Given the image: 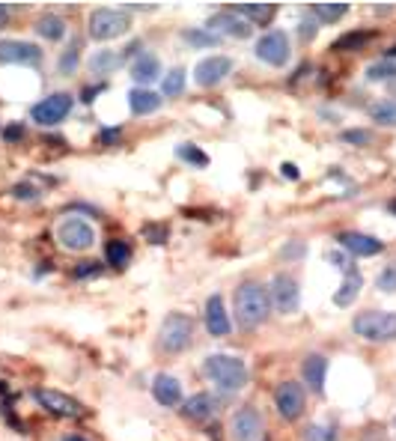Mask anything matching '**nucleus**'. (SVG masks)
<instances>
[{"label": "nucleus", "instance_id": "obj_41", "mask_svg": "<svg viewBox=\"0 0 396 441\" xmlns=\"http://www.w3.org/2000/svg\"><path fill=\"white\" fill-rule=\"evenodd\" d=\"M328 260H331L337 268H343V271H349V268H355V263L349 260V257H345V253H340V250H331V253H328Z\"/></svg>", "mask_w": 396, "mask_h": 441}, {"label": "nucleus", "instance_id": "obj_25", "mask_svg": "<svg viewBox=\"0 0 396 441\" xmlns=\"http://www.w3.org/2000/svg\"><path fill=\"white\" fill-rule=\"evenodd\" d=\"M233 12L241 15L247 24H269V21L274 19L277 6H274V4H236Z\"/></svg>", "mask_w": 396, "mask_h": 441}, {"label": "nucleus", "instance_id": "obj_37", "mask_svg": "<svg viewBox=\"0 0 396 441\" xmlns=\"http://www.w3.org/2000/svg\"><path fill=\"white\" fill-rule=\"evenodd\" d=\"M375 286H378L382 293H396V263H390V265L382 271V275L375 278Z\"/></svg>", "mask_w": 396, "mask_h": 441}, {"label": "nucleus", "instance_id": "obj_50", "mask_svg": "<svg viewBox=\"0 0 396 441\" xmlns=\"http://www.w3.org/2000/svg\"><path fill=\"white\" fill-rule=\"evenodd\" d=\"M387 60H396V45H390V48H387Z\"/></svg>", "mask_w": 396, "mask_h": 441}, {"label": "nucleus", "instance_id": "obj_52", "mask_svg": "<svg viewBox=\"0 0 396 441\" xmlns=\"http://www.w3.org/2000/svg\"><path fill=\"white\" fill-rule=\"evenodd\" d=\"M66 441H87V438H78V435H69V438H66Z\"/></svg>", "mask_w": 396, "mask_h": 441}, {"label": "nucleus", "instance_id": "obj_48", "mask_svg": "<svg viewBox=\"0 0 396 441\" xmlns=\"http://www.w3.org/2000/svg\"><path fill=\"white\" fill-rule=\"evenodd\" d=\"M117 138H120V131H117V128H108V131H102V141H105V143L117 141Z\"/></svg>", "mask_w": 396, "mask_h": 441}, {"label": "nucleus", "instance_id": "obj_36", "mask_svg": "<svg viewBox=\"0 0 396 441\" xmlns=\"http://www.w3.org/2000/svg\"><path fill=\"white\" fill-rule=\"evenodd\" d=\"M182 90H185V69L176 66L173 72L164 75V96H179Z\"/></svg>", "mask_w": 396, "mask_h": 441}, {"label": "nucleus", "instance_id": "obj_5", "mask_svg": "<svg viewBox=\"0 0 396 441\" xmlns=\"http://www.w3.org/2000/svg\"><path fill=\"white\" fill-rule=\"evenodd\" d=\"M191 337H194V319L185 313H170L158 328V346L167 355H176L191 346Z\"/></svg>", "mask_w": 396, "mask_h": 441}, {"label": "nucleus", "instance_id": "obj_18", "mask_svg": "<svg viewBox=\"0 0 396 441\" xmlns=\"http://www.w3.org/2000/svg\"><path fill=\"white\" fill-rule=\"evenodd\" d=\"M152 397L161 405L173 409V405L182 402V382H179L176 376H170V372H158V376L152 379Z\"/></svg>", "mask_w": 396, "mask_h": 441}, {"label": "nucleus", "instance_id": "obj_29", "mask_svg": "<svg viewBox=\"0 0 396 441\" xmlns=\"http://www.w3.org/2000/svg\"><path fill=\"white\" fill-rule=\"evenodd\" d=\"M182 39H185V42H191L194 48H214V45L221 42V36H214V33H209L206 27H200V30L188 27V30L182 33Z\"/></svg>", "mask_w": 396, "mask_h": 441}, {"label": "nucleus", "instance_id": "obj_26", "mask_svg": "<svg viewBox=\"0 0 396 441\" xmlns=\"http://www.w3.org/2000/svg\"><path fill=\"white\" fill-rule=\"evenodd\" d=\"M36 33L48 42H60L66 36V19H60L57 12H45L36 19Z\"/></svg>", "mask_w": 396, "mask_h": 441}, {"label": "nucleus", "instance_id": "obj_9", "mask_svg": "<svg viewBox=\"0 0 396 441\" xmlns=\"http://www.w3.org/2000/svg\"><path fill=\"white\" fill-rule=\"evenodd\" d=\"M254 51H256V57H259L262 63H269V66H286V63H289V54H292L289 36H286L283 30H269V33H262Z\"/></svg>", "mask_w": 396, "mask_h": 441}, {"label": "nucleus", "instance_id": "obj_33", "mask_svg": "<svg viewBox=\"0 0 396 441\" xmlns=\"http://www.w3.org/2000/svg\"><path fill=\"white\" fill-rule=\"evenodd\" d=\"M304 441H337V427L334 423H310Z\"/></svg>", "mask_w": 396, "mask_h": 441}, {"label": "nucleus", "instance_id": "obj_13", "mask_svg": "<svg viewBox=\"0 0 396 441\" xmlns=\"http://www.w3.org/2000/svg\"><path fill=\"white\" fill-rule=\"evenodd\" d=\"M0 63H15V66H39L42 63V48L24 42V39H0Z\"/></svg>", "mask_w": 396, "mask_h": 441}, {"label": "nucleus", "instance_id": "obj_44", "mask_svg": "<svg viewBox=\"0 0 396 441\" xmlns=\"http://www.w3.org/2000/svg\"><path fill=\"white\" fill-rule=\"evenodd\" d=\"M4 138H6V141H21V138H24V128H21V126H9V128L4 131Z\"/></svg>", "mask_w": 396, "mask_h": 441}, {"label": "nucleus", "instance_id": "obj_3", "mask_svg": "<svg viewBox=\"0 0 396 441\" xmlns=\"http://www.w3.org/2000/svg\"><path fill=\"white\" fill-rule=\"evenodd\" d=\"M90 39L95 42H110L128 33L131 27V12L128 9H113V6H98L90 12Z\"/></svg>", "mask_w": 396, "mask_h": 441}, {"label": "nucleus", "instance_id": "obj_2", "mask_svg": "<svg viewBox=\"0 0 396 441\" xmlns=\"http://www.w3.org/2000/svg\"><path fill=\"white\" fill-rule=\"evenodd\" d=\"M203 372L221 385V391H241L244 382H247V367L241 358L236 355H209L206 364H203Z\"/></svg>", "mask_w": 396, "mask_h": 441}, {"label": "nucleus", "instance_id": "obj_6", "mask_svg": "<svg viewBox=\"0 0 396 441\" xmlns=\"http://www.w3.org/2000/svg\"><path fill=\"white\" fill-rule=\"evenodd\" d=\"M57 242L66 250H87L95 245V230L84 218H63L57 224Z\"/></svg>", "mask_w": 396, "mask_h": 441}, {"label": "nucleus", "instance_id": "obj_53", "mask_svg": "<svg viewBox=\"0 0 396 441\" xmlns=\"http://www.w3.org/2000/svg\"><path fill=\"white\" fill-rule=\"evenodd\" d=\"M390 212H393V215H396V200H393V203H390Z\"/></svg>", "mask_w": 396, "mask_h": 441}, {"label": "nucleus", "instance_id": "obj_28", "mask_svg": "<svg viewBox=\"0 0 396 441\" xmlns=\"http://www.w3.org/2000/svg\"><path fill=\"white\" fill-rule=\"evenodd\" d=\"M370 39H372V33H367V30H352V33H345V36H340L334 42V51H358V48H364Z\"/></svg>", "mask_w": 396, "mask_h": 441}, {"label": "nucleus", "instance_id": "obj_19", "mask_svg": "<svg viewBox=\"0 0 396 441\" xmlns=\"http://www.w3.org/2000/svg\"><path fill=\"white\" fill-rule=\"evenodd\" d=\"M161 78V60L152 54V51H146V54H137L135 63H131V81L146 87V83H152Z\"/></svg>", "mask_w": 396, "mask_h": 441}, {"label": "nucleus", "instance_id": "obj_38", "mask_svg": "<svg viewBox=\"0 0 396 441\" xmlns=\"http://www.w3.org/2000/svg\"><path fill=\"white\" fill-rule=\"evenodd\" d=\"M15 200H39V188L36 185H30V182H19V185H12V191H9Z\"/></svg>", "mask_w": 396, "mask_h": 441}, {"label": "nucleus", "instance_id": "obj_24", "mask_svg": "<svg viewBox=\"0 0 396 441\" xmlns=\"http://www.w3.org/2000/svg\"><path fill=\"white\" fill-rule=\"evenodd\" d=\"M120 66H123V54H117V51H110V48L95 51V54L87 60V69L93 75H113Z\"/></svg>", "mask_w": 396, "mask_h": 441}, {"label": "nucleus", "instance_id": "obj_21", "mask_svg": "<svg viewBox=\"0 0 396 441\" xmlns=\"http://www.w3.org/2000/svg\"><path fill=\"white\" fill-rule=\"evenodd\" d=\"M128 108L135 116H146V113H155L161 108V96L152 93L150 87H135L128 93Z\"/></svg>", "mask_w": 396, "mask_h": 441}, {"label": "nucleus", "instance_id": "obj_23", "mask_svg": "<svg viewBox=\"0 0 396 441\" xmlns=\"http://www.w3.org/2000/svg\"><path fill=\"white\" fill-rule=\"evenodd\" d=\"M343 283H340V290L334 293V304L337 308H349V304L358 298L360 293V286H364V278H360V271L358 268H349V271H343Z\"/></svg>", "mask_w": 396, "mask_h": 441}, {"label": "nucleus", "instance_id": "obj_14", "mask_svg": "<svg viewBox=\"0 0 396 441\" xmlns=\"http://www.w3.org/2000/svg\"><path fill=\"white\" fill-rule=\"evenodd\" d=\"M206 30L214 33V36H229V39H247L251 36V24H247L241 15L236 12H218V15H212V19L206 21Z\"/></svg>", "mask_w": 396, "mask_h": 441}, {"label": "nucleus", "instance_id": "obj_31", "mask_svg": "<svg viewBox=\"0 0 396 441\" xmlns=\"http://www.w3.org/2000/svg\"><path fill=\"white\" fill-rule=\"evenodd\" d=\"M176 158H182V161H188L194 167H206L209 164V156L200 146H194V143H179L176 146Z\"/></svg>", "mask_w": 396, "mask_h": 441}, {"label": "nucleus", "instance_id": "obj_16", "mask_svg": "<svg viewBox=\"0 0 396 441\" xmlns=\"http://www.w3.org/2000/svg\"><path fill=\"white\" fill-rule=\"evenodd\" d=\"M337 242H340V248L343 250H349V253H355V257H375V253H382V242L375 239V235H367V233H355V230H349V233H340L337 235Z\"/></svg>", "mask_w": 396, "mask_h": 441}, {"label": "nucleus", "instance_id": "obj_15", "mask_svg": "<svg viewBox=\"0 0 396 441\" xmlns=\"http://www.w3.org/2000/svg\"><path fill=\"white\" fill-rule=\"evenodd\" d=\"M229 430H233L236 441H259L262 438V415L254 409V405H244V409H239L233 415Z\"/></svg>", "mask_w": 396, "mask_h": 441}, {"label": "nucleus", "instance_id": "obj_30", "mask_svg": "<svg viewBox=\"0 0 396 441\" xmlns=\"http://www.w3.org/2000/svg\"><path fill=\"white\" fill-rule=\"evenodd\" d=\"M367 81H396V60H378L367 69Z\"/></svg>", "mask_w": 396, "mask_h": 441}, {"label": "nucleus", "instance_id": "obj_42", "mask_svg": "<svg viewBox=\"0 0 396 441\" xmlns=\"http://www.w3.org/2000/svg\"><path fill=\"white\" fill-rule=\"evenodd\" d=\"M146 239L155 242V245H164V239H167V230H164V227H146Z\"/></svg>", "mask_w": 396, "mask_h": 441}, {"label": "nucleus", "instance_id": "obj_8", "mask_svg": "<svg viewBox=\"0 0 396 441\" xmlns=\"http://www.w3.org/2000/svg\"><path fill=\"white\" fill-rule=\"evenodd\" d=\"M69 113H72V96L69 93H51V96H45L30 111L33 123H39V126H57Z\"/></svg>", "mask_w": 396, "mask_h": 441}, {"label": "nucleus", "instance_id": "obj_12", "mask_svg": "<svg viewBox=\"0 0 396 441\" xmlns=\"http://www.w3.org/2000/svg\"><path fill=\"white\" fill-rule=\"evenodd\" d=\"M36 402L42 405V409H48L51 415H60V417H80L84 415V405H80L75 397L63 394V391H51V387H39L36 394Z\"/></svg>", "mask_w": 396, "mask_h": 441}, {"label": "nucleus", "instance_id": "obj_45", "mask_svg": "<svg viewBox=\"0 0 396 441\" xmlns=\"http://www.w3.org/2000/svg\"><path fill=\"white\" fill-rule=\"evenodd\" d=\"M108 90V83H98V87H90V90H84V96H80V98H84L87 101V105H90V101H93V96H98V93H105Z\"/></svg>", "mask_w": 396, "mask_h": 441}, {"label": "nucleus", "instance_id": "obj_51", "mask_svg": "<svg viewBox=\"0 0 396 441\" xmlns=\"http://www.w3.org/2000/svg\"><path fill=\"white\" fill-rule=\"evenodd\" d=\"M387 87H390V93L396 96V81H390V83H387Z\"/></svg>", "mask_w": 396, "mask_h": 441}, {"label": "nucleus", "instance_id": "obj_27", "mask_svg": "<svg viewBox=\"0 0 396 441\" xmlns=\"http://www.w3.org/2000/svg\"><path fill=\"white\" fill-rule=\"evenodd\" d=\"M370 116L378 126H396V98H382L370 105Z\"/></svg>", "mask_w": 396, "mask_h": 441}, {"label": "nucleus", "instance_id": "obj_20", "mask_svg": "<svg viewBox=\"0 0 396 441\" xmlns=\"http://www.w3.org/2000/svg\"><path fill=\"white\" fill-rule=\"evenodd\" d=\"M214 412H218V400H214L212 394H194L182 402V415L188 420H197V423H206Z\"/></svg>", "mask_w": 396, "mask_h": 441}, {"label": "nucleus", "instance_id": "obj_39", "mask_svg": "<svg viewBox=\"0 0 396 441\" xmlns=\"http://www.w3.org/2000/svg\"><path fill=\"white\" fill-rule=\"evenodd\" d=\"M316 30H319V19H316V15H304V19H301V39L304 42H310L313 36H316Z\"/></svg>", "mask_w": 396, "mask_h": 441}, {"label": "nucleus", "instance_id": "obj_49", "mask_svg": "<svg viewBox=\"0 0 396 441\" xmlns=\"http://www.w3.org/2000/svg\"><path fill=\"white\" fill-rule=\"evenodd\" d=\"M9 21V4H0V27Z\"/></svg>", "mask_w": 396, "mask_h": 441}, {"label": "nucleus", "instance_id": "obj_22", "mask_svg": "<svg viewBox=\"0 0 396 441\" xmlns=\"http://www.w3.org/2000/svg\"><path fill=\"white\" fill-rule=\"evenodd\" d=\"M301 370H304V382L316 394H322L325 391V376H328V358L325 355H307Z\"/></svg>", "mask_w": 396, "mask_h": 441}, {"label": "nucleus", "instance_id": "obj_10", "mask_svg": "<svg viewBox=\"0 0 396 441\" xmlns=\"http://www.w3.org/2000/svg\"><path fill=\"white\" fill-rule=\"evenodd\" d=\"M274 405H277V412L283 420H298L307 409V394H304V387L298 382H283V385H277V391H274Z\"/></svg>", "mask_w": 396, "mask_h": 441}, {"label": "nucleus", "instance_id": "obj_35", "mask_svg": "<svg viewBox=\"0 0 396 441\" xmlns=\"http://www.w3.org/2000/svg\"><path fill=\"white\" fill-rule=\"evenodd\" d=\"M105 257H108V263L110 265H125L128 263V257H131V248H128V242H110L108 248H105Z\"/></svg>", "mask_w": 396, "mask_h": 441}, {"label": "nucleus", "instance_id": "obj_40", "mask_svg": "<svg viewBox=\"0 0 396 441\" xmlns=\"http://www.w3.org/2000/svg\"><path fill=\"white\" fill-rule=\"evenodd\" d=\"M98 271H102V265H98V263H80L75 268V278H95Z\"/></svg>", "mask_w": 396, "mask_h": 441}, {"label": "nucleus", "instance_id": "obj_32", "mask_svg": "<svg viewBox=\"0 0 396 441\" xmlns=\"http://www.w3.org/2000/svg\"><path fill=\"white\" fill-rule=\"evenodd\" d=\"M345 12H349V4H316L313 6V15H316L319 21H337Z\"/></svg>", "mask_w": 396, "mask_h": 441}, {"label": "nucleus", "instance_id": "obj_7", "mask_svg": "<svg viewBox=\"0 0 396 441\" xmlns=\"http://www.w3.org/2000/svg\"><path fill=\"white\" fill-rule=\"evenodd\" d=\"M269 298H271V308L277 313L289 316V313L298 310V304H301V286H298V280H295L292 275L280 271V275L271 278V293H269Z\"/></svg>", "mask_w": 396, "mask_h": 441}, {"label": "nucleus", "instance_id": "obj_34", "mask_svg": "<svg viewBox=\"0 0 396 441\" xmlns=\"http://www.w3.org/2000/svg\"><path fill=\"white\" fill-rule=\"evenodd\" d=\"M78 57H80V42L75 39V42H69V48L63 51V57H60V63H57V69H60L63 75H72V72L78 69Z\"/></svg>", "mask_w": 396, "mask_h": 441}, {"label": "nucleus", "instance_id": "obj_11", "mask_svg": "<svg viewBox=\"0 0 396 441\" xmlns=\"http://www.w3.org/2000/svg\"><path fill=\"white\" fill-rule=\"evenodd\" d=\"M229 72H233V60L224 57V54H214V57L197 60V66H194V81H197V87H218V83Z\"/></svg>", "mask_w": 396, "mask_h": 441}, {"label": "nucleus", "instance_id": "obj_47", "mask_svg": "<svg viewBox=\"0 0 396 441\" xmlns=\"http://www.w3.org/2000/svg\"><path fill=\"white\" fill-rule=\"evenodd\" d=\"M292 253H298V257H304V245H289L283 250V257H292Z\"/></svg>", "mask_w": 396, "mask_h": 441}, {"label": "nucleus", "instance_id": "obj_46", "mask_svg": "<svg viewBox=\"0 0 396 441\" xmlns=\"http://www.w3.org/2000/svg\"><path fill=\"white\" fill-rule=\"evenodd\" d=\"M280 171H283V176H286V179H298V176H301V171H298V167H295V164H289V161H286L283 167H280Z\"/></svg>", "mask_w": 396, "mask_h": 441}, {"label": "nucleus", "instance_id": "obj_1", "mask_svg": "<svg viewBox=\"0 0 396 441\" xmlns=\"http://www.w3.org/2000/svg\"><path fill=\"white\" fill-rule=\"evenodd\" d=\"M233 308H236V322L241 328H259L262 322L271 313V298L269 290H262L259 283L247 280L241 283L236 295H233Z\"/></svg>", "mask_w": 396, "mask_h": 441}, {"label": "nucleus", "instance_id": "obj_43", "mask_svg": "<svg viewBox=\"0 0 396 441\" xmlns=\"http://www.w3.org/2000/svg\"><path fill=\"white\" fill-rule=\"evenodd\" d=\"M343 141H349V143H370V134L367 131H343Z\"/></svg>", "mask_w": 396, "mask_h": 441}, {"label": "nucleus", "instance_id": "obj_17", "mask_svg": "<svg viewBox=\"0 0 396 441\" xmlns=\"http://www.w3.org/2000/svg\"><path fill=\"white\" fill-rule=\"evenodd\" d=\"M206 328L212 337H226L233 331V322H229V313H226V304L221 295H212L206 301Z\"/></svg>", "mask_w": 396, "mask_h": 441}, {"label": "nucleus", "instance_id": "obj_4", "mask_svg": "<svg viewBox=\"0 0 396 441\" xmlns=\"http://www.w3.org/2000/svg\"><path fill=\"white\" fill-rule=\"evenodd\" d=\"M352 328H355L358 337H364V340H370V343L396 340V313H385V310L358 313Z\"/></svg>", "mask_w": 396, "mask_h": 441}]
</instances>
